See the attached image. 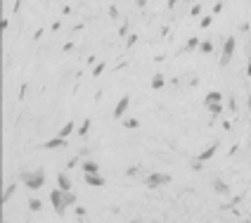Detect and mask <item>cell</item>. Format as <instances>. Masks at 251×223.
Wrapping results in <instances>:
<instances>
[{"mask_svg": "<svg viewBox=\"0 0 251 223\" xmlns=\"http://www.w3.org/2000/svg\"><path fill=\"white\" fill-rule=\"evenodd\" d=\"M128 107H130V97H128V95H123L121 100L116 102V107H114V114H112V117L116 119V121H121V119H123V114H126V109H128Z\"/></svg>", "mask_w": 251, "mask_h": 223, "instance_id": "4", "label": "cell"}, {"mask_svg": "<svg viewBox=\"0 0 251 223\" xmlns=\"http://www.w3.org/2000/svg\"><path fill=\"white\" fill-rule=\"evenodd\" d=\"M66 145V138H52V140H48V143H45V150H59V147H64Z\"/></svg>", "mask_w": 251, "mask_h": 223, "instance_id": "8", "label": "cell"}, {"mask_svg": "<svg viewBox=\"0 0 251 223\" xmlns=\"http://www.w3.org/2000/svg\"><path fill=\"white\" fill-rule=\"evenodd\" d=\"M64 195H66V192L62 190V188H57V190L50 192V202H52V207H55V211H57V214H64V211H66Z\"/></svg>", "mask_w": 251, "mask_h": 223, "instance_id": "2", "label": "cell"}, {"mask_svg": "<svg viewBox=\"0 0 251 223\" xmlns=\"http://www.w3.org/2000/svg\"><path fill=\"white\" fill-rule=\"evenodd\" d=\"M232 48H235V38H227V43H225V52H223V59H220V64H227L230 62V55H232Z\"/></svg>", "mask_w": 251, "mask_h": 223, "instance_id": "7", "label": "cell"}, {"mask_svg": "<svg viewBox=\"0 0 251 223\" xmlns=\"http://www.w3.org/2000/svg\"><path fill=\"white\" fill-rule=\"evenodd\" d=\"M74 211H76V216H78V218H86V216H88V209H86V207H76Z\"/></svg>", "mask_w": 251, "mask_h": 223, "instance_id": "18", "label": "cell"}, {"mask_svg": "<svg viewBox=\"0 0 251 223\" xmlns=\"http://www.w3.org/2000/svg\"><path fill=\"white\" fill-rule=\"evenodd\" d=\"M199 12H201V5H199V3H194V5H192V14H194V17H197V14H199Z\"/></svg>", "mask_w": 251, "mask_h": 223, "instance_id": "25", "label": "cell"}, {"mask_svg": "<svg viewBox=\"0 0 251 223\" xmlns=\"http://www.w3.org/2000/svg\"><path fill=\"white\" fill-rule=\"evenodd\" d=\"M216 152H218V143H213L211 147H206V150H204V152L197 157V159H199V161H206V159H211V157H213Z\"/></svg>", "mask_w": 251, "mask_h": 223, "instance_id": "9", "label": "cell"}, {"mask_svg": "<svg viewBox=\"0 0 251 223\" xmlns=\"http://www.w3.org/2000/svg\"><path fill=\"white\" fill-rule=\"evenodd\" d=\"M71 133H74V121H66L64 126L59 128V133H57V135H59V138H69Z\"/></svg>", "mask_w": 251, "mask_h": 223, "instance_id": "10", "label": "cell"}, {"mask_svg": "<svg viewBox=\"0 0 251 223\" xmlns=\"http://www.w3.org/2000/svg\"><path fill=\"white\" fill-rule=\"evenodd\" d=\"M90 126H92V119H86V121L81 123V128H78V135H81V138H86V135H88Z\"/></svg>", "mask_w": 251, "mask_h": 223, "instance_id": "13", "label": "cell"}, {"mask_svg": "<svg viewBox=\"0 0 251 223\" xmlns=\"http://www.w3.org/2000/svg\"><path fill=\"white\" fill-rule=\"evenodd\" d=\"M135 41H138V36H128V41H126V45H128V48H130V45H135Z\"/></svg>", "mask_w": 251, "mask_h": 223, "instance_id": "26", "label": "cell"}, {"mask_svg": "<svg viewBox=\"0 0 251 223\" xmlns=\"http://www.w3.org/2000/svg\"><path fill=\"white\" fill-rule=\"evenodd\" d=\"M211 21H213L211 17H204V19L199 21V26H201V29H206V26H211Z\"/></svg>", "mask_w": 251, "mask_h": 223, "instance_id": "23", "label": "cell"}, {"mask_svg": "<svg viewBox=\"0 0 251 223\" xmlns=\"http://www.w3.org/2000/svg\"><path fill=\"white\" fill-rule=\"evenodd\" d=\"M83 181L88 183V185H95V188H102L104 185V178L97 173H83Z\"/></svg>", "mask_w": 251, "mask_h": 223, "instance_id": "5", "label": "cell"}, {"mask_svg": "<svg viewBox=\"0 0 251 223\" xmlns=\"http://www.w3.org/2000/svg\"><path fill=\"white\" fill-rule=\"evenodd\" d=\"M164 83H166V79H164V74H154L152 76V88H154V90H159V88H164Z\"/></svg>", "mask_w": 251, "mask_h": 223, "instance_id": "12", "label": "cell"}, {"mask_svg": "<svg viewBox=\"0 0 251 223\" xmlns=\"http://www.w3.org/2000/svg\"><path fill=\"white\" fill-rule=\"evenodd\" d=\"M197 45H199V41H197V38H190V41H187V45H185V50H194Z\"/></svg>", "mask_w": 251, "mask_h": 223, "instance_id": "20", "label": "cell"}, {"mask_svg": "<svg viewBox=\"0 0 251 223\" xmlns=\"http://www.w3.org/2000/svg\"><path fill=\"white\" fill-rule=\"evenodd\" d=\"M166 183H171V176L168 173H149L144 178V185L149 188V190H154V188H159V185H166Z\"/></svg>", "mask_w": 251, "mask_h": 223, "instance_id": "3", "label": "cell"}, {"mask_svg": "<svg viewBox=\"0 0 251 223\" xmlns=\"http://www.w3.org/2000/svg\"><path fill=\"white\" fill-rule=\"evenodd\" d=\"M138 171H140V169H138V166H130V169H128V171H126V176H138Z\"/></svg>", "mask_w": 251, "mask_h": 223, "instance_id": "24", "label": "cell"}, {"mask_svg": "<svg viewBox=\"0 0 251 223\" xmlns=\"http://www.w3.org/2000/svg\"><path fill=\"white\" fill-rule=\"evenodd\" d=\"M97 171H100L97 161H90V159H86V161H83V173H97Z\"/></svg>", "mask_w": 251, "mask_h": 223, "instance_id": "11", "label": "cell"}, {"mask_svg": "<svg viewBox=\"0 0 251 223\" xmlns=\"http://www.w3.org/2000/svg\"><path fill=\"white\" fill-rule=\"evenodd\" d=\"M14 190H17V183H10V185L5 188V195H3V202H7L12 195H14Z\"/></svg>", "mask_w": 251, "mask_h": 223, "instance_id": "15", "label": "cell"}, {"mask_svg": "<svg viewBox=\"0 0 251 223\" xmlns=\"http://www.w3.org/2000/svg\"><path fill=\"white\" fill-rule=\"evenodd\" d=\"M118 33H121V36H126V33H128V24H123V26L118 29Z\"/></svg>", "mask_w": 251, "mask_h": 223, "instance_id": "27", "label": "cell"}, {"mask_svg": "<svg viewBox=\"0 0 251 223\" xmlns=\"http://www.w3.org/2000/svg\"><path fill=\"white\" fill-rule=\"evenodd\" d=\"M19 181H22L24 185L29 188V190H38V188H43V183H45V173H43L40 169L33 171V173L22 171V173H19Z\"/></svg>", "mask_w": 251, "mask_h": 223, "instance_id": "1", "label": "cell"}, {"mask_svg": "<svg viewBox=\"0 0 251 223\" xmlns=\"http://www.w3.org/2000/svg\"><path fill=\"white\" fill-rule=\"evenodd\" d=\"M211 102H220V93H216V90H211L206 95V105H211Z\"/></svg>", "mask_w": 251, "mask_h": 223, "instance_id": "17", "label": "cell"}, {"mask_svg": "<svg viewBox=\"0 0 251 223\" xmlns=\"http://www.w3.org/2000/svg\"><path fill=\"white\" fill-rule=\"evenodd\" d=\"M199 50H201V52H211V50H213V45H211L208 41H204L201 45H199Z\"/></svg>", "mask_w": 251, "mask_h": 223, "instance_id": "19", "label": "cell"}, {"mask_svg": "<svg viewBox=\"0 0 251 223\" xmlns=\"http://www.w3.org/2000/svg\"><path fill=\"white\" fill-rule=\"evenodd\" d=\"M57 188H62L64 192L71 190V178L66 173H57Z\"/></svg>", "mask_w": 251, "mask_h": 223, "instance_id": "6", "label": "cell"}, {"mask_svg": "<svg viewBox=\"0 0 251 223\" xmlns=\"http://www.w3.org/2000/svg\"><path fill=\"white\" fill-rule=\"evenodd\" d=\"M123 128H140V121L138 119H121Z\"/></svg>", "mask_w": 251, "mask_h": 223, "instance_id": "16", "label": "cell"}, {"mask_svg": "<svg viewBox=\"0 0 251 223\" xmlns=\"http://www.w3.org/2000/svg\"><path fill=\"white\" fill-rule=\"evenodd\" d=\"M208 109H211V114H220V102H218V105H216V102H211V105H208Z\"/></svg>", "mask_w": 251, "mask_h": 223, "instance_id": "22", "label": "cell"}, {"mask_svg": "<svg viewBox=\"0 0 251 223\" xmlns=\"http://www.w3.org/2000/svg\"><path fill=\"white\" fill-rule=\"evenodd\" d=\"M29 209H31V211H40V209H43V202L36 199V197H31V199H29Z\"/></svg>", "mask_w": 251, "mask_h": 223, "instance_id": "14", "label": "cell"}, {"mask_svg": "<svg viewBox=\"0 0 251 223\" xmlns=\"http://www.w3.org/2000/svg\"><path fill=\"white\" fill-rule=\"evenodd\" d=\"M104 67H107V64H104V62H100V64L95 67V71H92V76H100L102 71H104Z\"/></svg>", "mask_w": 251, "mask_h": 223, "instance_id": "21", "label": "cell"}]
</instances>
